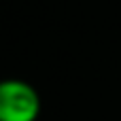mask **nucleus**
I'll return each instance as SVG.
<instances>
[{"mask_svg":"<svg viewBox=\"0 0 121 121\" xmlns=\"http://www.w3.org/2000/svg\"><path fill=\"white\" fill-rule=\"evenodd\" d=\"M40 115V96L28 81H0V121H36Z\"/></svg>","mask_w":121,"mask_h":121,"instance_id":"1","label":"nucleus"}]
</instances>
